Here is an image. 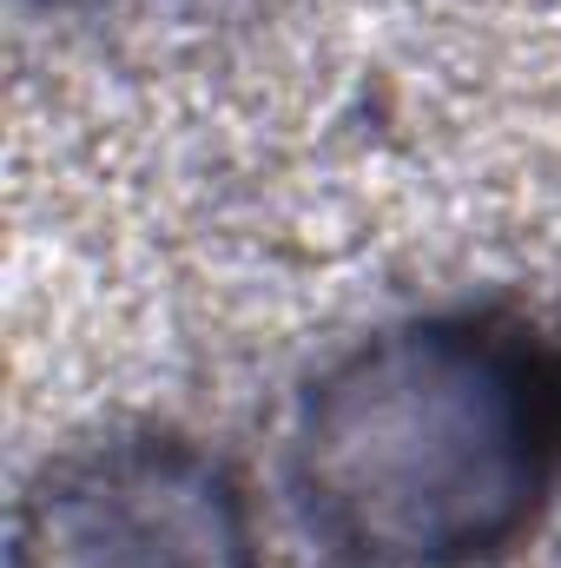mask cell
Returning <instances> with one entry per match:
<instances>
[{
  "instance_id": "6da1fadb",
  "label": "cell",
  "mask_w": 561,
  "mask_h": 568,
  "mask_svg": "<svg viewBox=\"0 0 561 568\" xmlns=\"http://www.w3.org/2000/svg\"><path fill=\"white\" fill-rule=\"evenodd\" d=\"M561 489V337L429 311L350 344L297 404L290 503L337 568H476Z\"/></svg>"
},
{
  "instance_id": "7a4b0ae2",
  "label": "cell",
  "mask_w": 561,
  "mask_h": 568,
  "mask_svg": "<svg viewBox=\"0 0 561 568\" xmlns=\"http://www.w3.org/2000/svg\"><path fill=\"white\" fill-rule=\"evenodd\" d=\"M7 568H258L252 503L185 436H100L27 483Z\"/></svg>"
}]
</instances>
